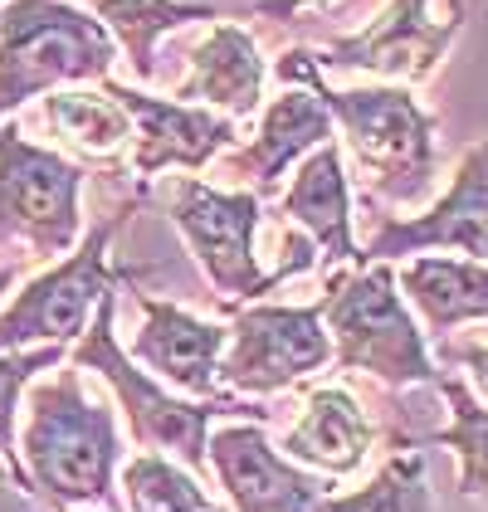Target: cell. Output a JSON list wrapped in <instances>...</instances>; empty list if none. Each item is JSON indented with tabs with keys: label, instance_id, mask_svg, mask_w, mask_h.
Segmentation results:
<instances>
[{
	"label": "cell",
	"instance_id": "1",
	"mask_svg": "<svg viewBox=\"0 0 488 512\" xmlns=\"http://www.w3.org/2000/svg\"><path fill=\"white\" fill-rule=\"evenodd\" d=\"M274 79L298 83L323 103L332 127H342V147L371 196L406 210L425 205V196L435 191V118L415 103L406 83L327 88L308 49L279 54Z\"/></svg>",
	"mask_w": 488,
	"mask_h": 512
},
{
	"label": "cell",
	"instance_id": "2",
	"mask_svg": "<svg viewBox=\"0 0 488 512\" xmlns=\"http://www.w3.org/2000/svg\"><path fill=\"white\" fill-rule=\"evenodd\" d=\"M30 420L20 434V464L30 478V498L49 508H103L122 512L118 503V464L122 434L103 400L83 391L79 366L64 356L49 381H30Z\"/></svg>",
	"mask_w": 488,
	"mask_h": 512
},
{
	"label": "cell",
	"instance_id": "3",
	"mask_svg": "<svg viewBox=\"0 0 488 512\" xmlns=\"http://www.w3.org/2000/svg\"><path fill=\"white\" fill-rule=\"evenodd\" d=\"M113 322H118V288L98 298L83 337L69 347V361L79 371H98L113 386L118 410L127 415V434H132L137 449H152V454H166V459L186 464L191 473H205L210 469L205 464V439H210L215 420H264V410L240 400V395L191 400V395H176L171 386H162L152 371H142L132 356L122 352Z\"/></svg>",
	"mask_w": 488,
	"mask_h": 512
},
{
	"label": "cell",
	"instance_id": "4",
	"mask_svg": "<svg viewBox=\"0 0 488 512\" xmlns=\"http://www.w3.org/2000/svg\"><path fill=\"white\" fill-rule=\"evenodd\" d=\"M332 337V366L342 376H376L381 386H440V366L425 347V332L396 293L391 259H371L357 274H332L318 298Z\"/></svg>",
	"mask_w": 488,
	"mask_h": 512
},
{
	"label": "cell",
	"instance_id": "5",
	"mask_svg": "<svg viewBox=\"0 0 488 512\" xmlns=\"http://www.w3.org/2000/svg\"><path fill=\"white\" fill-rule=\"evenodd\" d=\"M113 59V35L79 5L0 0V118L54 88L108 79Z\"/></svg>",
	"mask_w": 488,
	"mask_h": 512
},
{
	"label": "cell",
	"instance_id": "6",
	"mask_svg": "<svg viewBox=\"0 0 488 512\" xmlns=\"http://www.w3.org/2000/svg\"><path fill=\"white\" fill-rule=\"evenodd\" d=\"M171 225L181 230L191 259L201 264V274L210 278L215 298L230 308L264 298L269 288H279L288 278L308 274L318 249L313 239H298L293 244V259L279 269H259V254H254V230H259V196L254 191H215L196 176H181L176 191H171Z\"/></svg>",
	"mask_w": 488,
	"mask_h": 512
},
{
	"label": "cell",
	"instance_id": "7",
	"mask_svg": "<svg viewBox=\"0 0 488 512\" xmlns=\"http://www.w3.org/2000/svg\"><path fill=\"white\" fill-rule=\"evenodd\" d=\"M83 235V166L0 127V239L64 259Z\"/></svg>",
	"mask_w": 488,
	"mask_h": 512
},
{
	"label": "cell",
	"instance_id": "8",
	"mask_svg": "<svg viewBox=\"0 0 488 512\" xmlns=\"http://www.w3.org/2000/svg\"><path fill=\"white\" fill-rule=\"evenodd\" d=\"M118 225L122 215L98 220L59 264H49L40 278H30L10 298V308L0 313V352H15V347H74L79 342L93 308H98V298L122 283L108 269V244L118 235Z\"/></svg>",
	"mask_w": 488,
	"mask_h": 512
},
{
	"label": "cell",
	"instance_id": "9",
	"mask_svg": "<svg viewBox=\"0 0 488 512\" xmlns=\"http://www.w3.org/2000/svg\"><path fill=\"white\" fill-rule=\"evenodd\" d=\"M220 352V386L235 395H274L298 386L303 376L332 361V337L323 327L318 303L279 308V303H240L230 308Z\"/></svg>",
	"mask_w": 488,
	"mask_h": 512
},
{
	"label": "cell",
	"instance_id": "10",
	"mask_svg": "<svg viewBox=\"0 0 488 512\" xmlns=\"http://www.w3.org/2000/svg\"><path fill=\"white\" fill-rule=\"evenodd\" d=\"M464 30V5L454 0L445 20L430 15V0H391L362 35L332 40L327 49H308L318 69H342V74H371L386 83H425L445 64L454 35Z\"/></svg>",
	"mask_w": 488,
	"mask_h": 512
},
{
	"label": "cell",
	"instance_id": "11",
	"mask_svg": "<svg viewBox=\"0 0 488 512\" xmlns=\"http://www.w3.org/2000/svg\"><path fill=\"white\" fill-rule=\"evenodd\" d=\"M103 93L118 103L132 122V171L142 181L162 171H205L220 152L235 147L240 127L235 118L201 108V103H176V98H152L142 88H127L118 79H98Z\"/></svg>",
	"mask_w": 488,
	"mask_h": 512
},
{
	"label": "cell",
	"instance_id": "12",
	"mask_svg": "<svg viewBox=\"0 0 488 512\" xmlns=\"http://www.w3.org/2000/svg\"><path fill=\"white\" fill-rule=\"evenodd\" d=\"M425 249H454L488 264V137H479L449 176V191L420 215L386 220L376 239L362 249V264L371 259H401Z\"/></svg>",
	"mask_w": 488,
	"mask_h": 512
},
{
	"label": "cell",
	"instance_id": "13",
	"mask_svg": "<svg viewBox=\"0 0 488 512\" xmlns=\"http://www.w3.org/2000/svg\"><path fill=\"white\" fill-rule=\"evenodd\" d=\"M205 464L220 478L230 512H313L323 493V478L293 464L284 449H274L259 420H235L225 430H210Z\"/></svg>",
	"mask_w": 488,
	"mask_h": 512
},
{
	"label": "cell",
	"instance_id": "14",
	"mask_svg": "<svg viewBox=\"0 0 488 512\" xmlns=\"http://www.w3.org/2000/svg\"><path fill=\"white\" fill-rule=\"evenodd\" d=\"M137 308H142V327H137L127 356L137 366H147L162 386L191 395V400L220 395V352H225L230 332L220 322H205V317L162 303V298H147V293H137Z\"/></svg>",
	"mask_w": 488,
	"mask_h": 512
},
{
	"label": "cell",
	"instance_id": "15",
	"mask_svg": "<svg viewBox=\"0 0 488 512\" xmlns=\"http://www.w3.org/2000/svg\"><path fill=\"white\" fill-rule=\"evenodd\" d=\"M279 210L313 239L323 264H357L362 269V244L352 235V186H347L337 142L313 147L293 166L288 191H279Z\"/></svg>",
	"mask_w": 488,
	"mask_h": 512
},
{
	"label": "cell",
	"instance_id": "16",
	"mask_svg": "<svg viewBox=\"0 0 488 512\" xmlns=\"http://www.w3.org/2000/svg\"><path fill=\"white\" fill-rule=\"evenodd\" d=\"M323 142H332L327 108L308 88L293 83V88H284V93L264 108L254 142L240 147V152H230V171H235L240 181H249V191L259 200H269L284 191V171H293L298 161L308 157L313 147H323Z\"/></svg>",
	"mask_w": 488,
	"mask_h": 512
},
{
	"label": "cell",
	"instance_id": "17",
	"mask_svg": "<svg viewBox=\"0 0 488 512\" xmlns=\"http://www.w3.org/2000/svg\"><path fill=\"white\" fill-rule=\"evenodd\" d=\"M264 59H259V44L249 30L220 20L205 30V40L191 49V69L186 79L176 83V103H201V108H215L225 118H249L259 113V98H264Z\"/></svg>",
	"mask_w": 488,
	"mask_h": 512
},
{
	"label": "cell",
	"instance_id": "18",
	"mask_svg": "<svg viewBox=\"0 0 488 512\" xmlns=\"http://www.w3.org/2000/svg\"><path fill=\"white\" fill-rule=\"evenodd\" d=\"M371 444H376V425L366 420L357 395H347L342 386H323V391L308 395L303 415L293 420V430L284 434L279 449L303 469L347 478V473L362 469Z\"/></svg>",
	"mask_w": 488,
	"mask_h": 512
},
{
	"label": "cell",
	"instance_id": "19",
	"mask_svg": "<svg viewBox=\"0 0 488 512\" xmlns=\"http://www.w3.org/2000/svg\"><path fill=\"white\" fill-rule=\"evenodd\" d=\"M396 288L406 293V303L420 313L425 332L445 337L464 322L488 317V264L479 259H440V254H420L396 274Z\"/></svg>",
	"mask_w": 488,
	"mask_h": 512
},
{
	"label": "cell",
	"instance_id": "20",
	"mask_svg": "<svg viewBox=\"0 0 488 512\" xmlns=\"http://www.w3.org/2000/svg\"><path fill=\"white\" fill-rule=\"evenodd\" d=\"M88 15L113 35L132 74L142 83L157 79V40L191 25V20H220L215 5H191V0H83Z\"/></svg>",
	"mask_w": 488,
	"mask_h": 512
},
{
	"label": "cell",
	"instance_id": "21",
	"mask_svg": "<svg viewBox=\"0 0 488 512\" xmlns=\"http://www.w3.org/2000/svg\"><path fill=\"white\" fill-rule=\"evenodd\" d=\"M44 122L49 132L64 142V152H74V161H118L132 142V122L118 103L98 88H54L44 93Z\"/></svg>",
	"mask_w": 488,
	"mask_h": 512
},
{
	"label": "cell",
	"instance_id": "22",
	"mask_svg": "<svg viewBox=\"0 0 488 512\" xmlns=\"http://www.w3.org/2000/svg\"><path fill=\"white\" fill-rule=\"evenodd\" d=\"M440 391L449 400V425L430 434V444L459 459V493L488 503V405L459 376H440Z\"/></svg>",
	"mask_w": 488,
	"mask_h": 512
},
{
	"label": "cell",
	"instance_id": "23",
	"mask_svg": "<svg viewBox=\"0 0 488 512\" xmlns=\"http://www.w3.org/2000/svg\"><path fill=\"white\" fill-rule=\"evenodd\" d=\"M313 512H435L425 459L415 449L396 454L362 488H352V493H318Z\"/></svg>",
	"mask_w": 488,
	"mask_h": 512
},
{
	"label": "cell",
	"instance_id": "24",
	"mask_svg": "<svg viewBox=\"0 0 488 512\" xmlns=\"http://www.w3.org/2000/svg\"><path fill=\"white\" fill-rule=\"evenodd\" d=\"M118 478L122 493H127L122 512H205L215 503L186 464H176L166 454H152V449H142L137 459L118 464Z\"/></svg>",
	"mask_w": 488,
	"mask_h": 512
},
{
	"label": "cell",
	"instance_id": "25",
	"mask_svg": "<svg viewBox=\"0 0 488 512\" xmlns=\"http://www.w3.org/2000/svg\"><path fill=\"white\" fill-rule=\"evenodd\" d=\"M64 356H69V347H15V352H0V464L15 478L20 493H30V478H25V464H20L15 410H20L25 386H30L40 371H54Z\"/></svg>",
	"mask_w": 488,
	"mask_h": 512
},
{
	"label": "cell",
	"instance_id": "26",
	"mask_svg": "<svg viewBox=\"0 0 488 512\" xmlns=\"http://www.w3.org/2000/svg\"><path fill=\"white\" fill-rule=\"evenodd\" d=\"M449 361H459V366H469V376H474V395L488 405V347H454Z\"/></svg>",
	"mask_w": 488,
	"mask_h": 512
},
{
	"label": "cell",
	"instance_id": "27",
	"mask_svg": "<svg viewBox=\"0 0 488 512\" xmlns=\"http://www.w3.org/2000/svg\"><path fill=\"white\" fill-rule=\"evenodd\" d=\"M327 5H337V0H259V5H254V15L293 20V15H303V10H327Z\"/></svg>",
	"mask_w": 488,
	"mask_h": 512
},
{
	"label": "cell",
	"instance_id": "28",
	"mask_svg": "<svg viewBox=\"0 0 488 512\" xmlns=\"http://www.w3.org/2000/svg\"><path fill=\"white\" fill-rule=\"evenodd\" d=\"M15 278H20V269H0V298L15 288Z\"/></svg>",
	"mask_w": 488,
	"mask_h": 512
},
{
	"label": "cell",
	"instance_id": "29",
	"mask_svg": "<svg viewBox=\"0 0 488 512\" xmlns=\"http://www.w3.org/2000/svg\"><path fill=\"white\" fill-rule=\"evenodd\" d=\"M205 512H230V508H220V503H210V508H205Z\"/></svg>",
	"mask_w": 488,
	"mask_h": 512
},
{
	"label": "cell",
	"instance_id": "30",
	"mask_svg": "<svg viewBox=\"0 0 488 512\" xmlns=\"http://www.w3.org/2000/svg\"><path fill=\"white\" fill-rule=\"evenodd\" d=\"M64 512H79V508H64Z\"/></svg>",
	"mask_w": 488,
	"mask_h": 512
}]
</instances>
